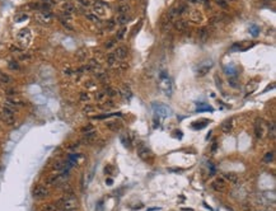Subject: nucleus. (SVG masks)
<instances>
[{"label": "nucleus", "instance_id": "1", "mask_svg": "<svg viewBox=\"0 0 276 211\" xmlns=\"http://www.w3.org/2000/svg\"><path fill=\"white\" fill-rule=\"evenodd\" d=\"M56 206V211H74L78 209L79 206V202H78V198L73 195H65L64 197H61L60 200L55 203Z\"/></svg>", "mask_w": 276, "mask_h": 211}, {"label": "nucleus", "instance_id": "2", "mask_svg": "<svg viewBox=\"0 0 276 211\" xmlns=\"http://www.w3.org/2000/svg\"><path fill=\"white\" fill-rule=\"evenodd\" d=\"M159 88L167 97H172L173 92V82L169 78V75L165 71H162L159 75Z\"/></svg>", "mask_w": 276, "mask_h": 211}, {"label": "nucleus", "instance_id": "3", "mask_svg": "<svg viewBox=\"0 0 276 211\" xmlns=\"http://www.w3.org/2000/svg\"><path fill=\"white\" fill-rule=\"evenodd\" d=\"M31 40H32V33H31V31L28 28L21 29L19 32H18V34H17L18 45H19L21 47H27L31 43Z\"/></svg>", "mask_w": 276, "mask_h": 211}, {"label": "nucleus", "instance_id": "4", "mask_svg": "<svg viewBox=\"0 0 276 211\" xmlns=\"http://www.w3.org/2000/svg\"><path fill=\"white\" fill-rule=\"evenodd\" d=\"M36 21H37L42 26H48L51 24V22L54 21V14L50 10H40L37 14H36Z\"/></svg>", "mask_w": 276, "mask_h": 211}, {"label": "nucleus", "instance_id": "5", "mask_svg": "<svg viewBox=\"0 0 276 211\" xmlns=\"http://www.w3.org/2000/svg\"><path fill=\"white\" fill-rule=\"evenodd\" d=\"M2 120L4 121L5 125H8V126L14 125L15 123V112L13 109H10V108L4 106L3 109H2Z\"/></svg>", "mask_w": 276, "mask_h": 211}, {"label": "nucleus", "instance_id": "6", "mask_svg": "<svg viewBox=\"0 0 276 211\" xmlns=\"http://www.w3.org/2000/svg\"><path fill=\"white\" fill-rule=\"evenodd\" d=\"M48 195H50V191L46 186H42V184H37L34 186L33 190H32V196L36 200H42V198H46Z\"/></svg>", "mask_w": 276, "mask_h": 211}, {"label": "nucleus", "instance_id": "7", "mask_svg": "<svg viewBox=\"0 0 276 211\" xmlns=\"http://www.w3.org/2000/svg\"><path fill=\"white\" fill-rule=\"evenodd\" d=\"M211 67H213V61L211 60H206V61H204V63L199 64V66L195 69L196 76H199V78L205 76L206 74L211 70Z\"/></svg>", "mask_w": 276, "mask_h": 211}, {"label": "nucleus", "instance_id": "8", "mask_svg": "<svg viewBox=\"0 0 276 211\" xmlns=\"http://www.w3.org/2000/svg\"><path fill=\"white\" fill-rule=\"evenodd\" d=\"M107 9L108 7L106 5V3L99 2V0H96L93 2V14H96L97 17H106L107 14Z\"/></svg>", "mask_w": 276, "mask_h": 211}, {"label": "nucleus", "instance_id": "9", "mask_svg": "<svg viewBox=\"0 0 276 211\" xmlns=\"http://www.w3.org/2000/svg\"><path fill=\"white\" fill-rule=\"evenodd\" d=\"M153 111L155 112V115L162 116V117H167L172 113V111L168 108V106L162 104V103H153Z\"/></svg>", "mask_w": 276, "mask_h": 211}, {"label": "nucleus", "instance_id": "10", "mask_svg": "<svg viewBox=\"0 0 276 211\" xmlns=\"http://www.w3.org/2000/svg\"><path fill=\"white\" fill-rule=\"evenodd\" d=\"M138 154H139V157L144 159V160H148L150 157H151V151H150V149L148 148H145V146H140L139 148V150H138Z\"/></svg>", "mask_w": 276, "mask_h": 211}, {"label": "nucleus", "instance_id": "11", "mask_svg": "<svg viewBox=\"0 0 276 211\" xmlns=\"http://www.w3.org/2000/svg\"><path fill=\"white\" fill-rule=\"evenodd\" d=\"M113 55H115V57L117 60H124L127 56V50L125 47H117L115 50Z\"/></svg>", "mask_w": 276, "mask_h": 211}, {"label": "nucleus", "instance_id": "12", "mask_svg": "<svg viewBox=\"0 0 276 211\" xmlns=\"http://www.w3.org/2000/svg\"><path fill=\"white\" fill-rule=\"evenodd\" d=\"M211 187L215 190V191H220V192L224 191V190H225V182H224V179H222V178L215 179V181L213 182Z\"/></svg>", "mask_w": 276, "mask_h": 211}, {"label": "nucleus", "instance_id": "13", "mask_svg": "<svg viewBox=\"0 0 276 211\" xmlns=\"http://www.w3.org/2000/svg\"><path fill=\"white\" fill-rule=\"evenodd\" d=\"M97 138V134L94 131H90V132H87L84 136H83V142L84 144H90V142H93Z\"/></svg>", "mask_w": 276, "mask_h": 211}, {"label": "nucleus", "instance_id": "14", "mask_svg": "<svg viewBox=\"0 0 276 211\" xmlns=\"http://www.w3.org/2000/svg\"><path fill=\"white\" fill-rule=\"evenodd\" d=\"M224 71L229 78H237V69L233 65H226L224 66Z\"/></svg>", "mask_w": 276, "mask_h": 211}, {"label": "nucleus", "instance_id": "15", "mask_svg": "<svg viewBox=\"0 0 276 211\" xmlns=\"http://www.w3.org/2000/svg\"><path fill=\"white\" fill-rule=\"evenodd\" d=\"M120 94H122L126 99H131L132 98V93H131V89H130V86L124 84V86L121 88V92H120Z\"/></svg>", "mask_w": 276, "mask_h": 211}, {"label": "nucleus", "instance_id": "16", "mask_svg": "<svg viewBox=\"0 0 276 211\" xmlns=\"http://www.w3.org/2000/svg\"><path fill=\"white\" fill-rule=\"evenodd\" d=\"M10 83H11L10 75H8L7 73L0 71V84H2V85H7V84H10Z\"/></svg>", "mask_w": 276, "mask_h": 211}, {"label": "nucleus", "instance_id": "17", "mask_svg": "<svg viewBox=\"0 0 276 211\" xmlns=\"http://www.w3.org/2000/svg\"><path fill=\"white\" fill-rule=\"evenodd\" d=\"M233 128V120H226L225 122H223V125H222V131L225 132V134H228L230 130Z\"/></svg>", "mask_w": 276, "mask_h": 211}, {"label": "nucleus", "instance_id": "18", "mask_svg": "<svg viewBox=\"0 0 276 211\" xmlns=\"http://www.w3.org/2000/svg\"><path fill=\"white\" fill-rule=\"evenodd\" d=\"M209 122H210L209 120H200V121H196V122L192 123V127H193L195 130H197V128L201 130V128H204Z\"/></svg>", "mask_w": 276, "mask_h": 211}, {"label": "nucleus", "instance_id": "19", "mask_svg": "<svg viewBox=\"0 0 276 211\" xmlns=\"http://www.w3.org/2000/svg\"><path fill=\"white\" fill-rule=\"evenodd\" d=\"M117 11H119V14H127L128 11H130V7H128V4L122 3V4L119 5Z\"/></svg>", "mask_w": 276, "mask_h": 211}, {"label": "nucleus", "instance_id": "20", "mask_svg": "<svg viewBox=\"0 0 276 211\" xmlns=\"http://www.w3.org/2000/svg\"><path fill=\"white\" fill-rule=\"evenodd\" d=\"M174 28L177 31H180V32H182V31H185L187 28V23L185 21H177L174 23Z\"/></svg>", "mask_w": 276, "mask_h": 211}, {"label": "nucleus", "instance_id": "21", "mask_svg": "<svg viewBox=\"0 0 276 211\" xmlns=\"http://www.w3.org/2000/svg\"><path fill=\"white\" fill-rule=\"evenodd\" d=\"M63 10L65 11V13L71 14V13H74V11H75V7H74V5H73L71 3H65V4L63 5Z\"/></svg>", "mask_w": 276, "mask_h": 211}, {"label": "nucleus", "instance_id": "22", "mask_svg": "<svg viewBox=\"0 0 276 211\" xmlns=\"http://www.w3.org/2000/svg\"><path fill=\"white\" fill-rule=\"evenodd\" d=\"M224 177H225L226 181H229V182H232V183L238 182V177H237L235 173H225Z\"/></svg>", "mask_w": 276, "mask_h": 211}, {"label": "nucleus", "instance_id": "23", "mask_svg": "<svg viewBox=\"0 0 276 211\" xmlns=\"http://www.w3.org/2000/svg\"><path fill=\"white\" fill-rule=\"evenodd\" d=\"M190 19H191L193 23H199L201 21V13H200V11H197V10L192 11V14H191V17H190Z\"/></svg>", "mask_w": 276, "mask_h": 211}, {"label": "nucleus", "instance_id": "24", "mask_svg": "<svg viewBox=\"0 0 276 211\" xmlns=\"http://www.w3.org/2000/svg\"><path fill=\"white\" fill-rule=\"evenodd\" d=\"M128 22V17L127 14H119L117 17V23L121 24V26H124V24H126Z\"/></svg>", "mask_w": 276, "mask_h": 211}, {"label": "nucleus", "instance_id": "25", "mask_svg": "<svg viewBox=\"0 0 276 211\" xmlns=\"http://www.w3.org/2000/svg\"><path fill=\"white\" fill-rule=\"evenodd\" d=\"M249 33L252 34L253 37H257L260 34V27L256 26V24H252V26L249 27Z\"/></svg>", "mask_w": 276, "mask_h": 211}, {"label": "nucleus", "instance_id": "26", "mask_svg": "<svg viewBox=\"0 0 276 211\" xmlns=\"http://www.w3.org/2000/svg\"><path fill=\"white\" fill-rule=\"evenodd\" d=\"M85 17H87L89 21L94 22V23H101V18H99V17H97V15H96V14H93V13H88V14H85Z\"/></svg>", "mask_w": 276, "mask_h": 211}, {"label": "nucleus", "instance_id": "27", "mask_svg": "<svg viewBox=\"0 0 276 211\" xmlns=\"http://www.w3.org/2000/svg\"><path fill=\"white\" fill-rule=\"evenodd\" d=\"M107 127L109 130H113V131H117V130H120V127H121V123H119V122H108Z\"/></svg>", "mask_w": 276, "mask_h": 211}, {"label": "nucleus", "instance_id": "28", "mask_svg": "<svg viewBox=\"0 0 276 211\" xmlns=\"http://www.w3.org/2000/svg\"><path fill=\"white\" fill-rule=\"evenodd\" d=\"M262 134H263V131H262L261 123H260V125H256L255 126V135H256V138L257 139H261L262 138Z\"/></svg>", "mask_w": 276, "mask_h": 211}, {"label": "nucleus", "instance_id": "29", "mask_svg": "<svg viewBox=\"0 0 276 211\" xmlns=\"http://www.w3.org/2000/svg\"><path fill=\"white\" fill-rule=\"evenodd\" d=\"M207 111H210V112H211L213 108L209 107L207 104H200L197 107V109H196V112H207Z\"/></svg>", "mask_w": 276, "mask_h": 211}, {"label": "nucleus", "instance_id": "30", "mask_svg": "<svg viewBox=\"0 0 276 211\" xmlns=\"http://www.w3.org/2000/svg\"><path fill=\"white\" fill-rule=\"evenodd\" d=\"M93 112H94V107H93V106H90V104H85L84 107H83V113L90 115V113H93Z\"/></svg>", "mask_w": 276, "mask_h": 211}, {"label": "nucleus", "instance_id": "31", "mask_svg": "<svg viewBox=\"0 0 276 211\" xmlns=\"http://www.w3.org/2000/svg\"><path fill=\"white\" fill-rule=\"evenodd\" d=\"M116 63H117V59L115 57V55H113V54H109L108 57H107V64L111 65V66H113V65H116Z\"/></svg>", "mask_w": 276, "mask_h": 211}, {"label": "nucleus", "instance_id": "32", "mask_svg": "<svg viewBox=\"0 0 276 211\" xmlns=\"http://www.w3.org/2000/svg\"><path fill=\"white\" fill-rule=\"evenodd\" d=\"M199 37H200V40H202V41H204L206 37H207V29H206L205 27L200 28V31H199Z\"/></svg>", "mask_w": 276, "mask_h": 211}, {"label": "nucleus", "instance_id": "33", "mask_svg": "<svg viewBox=\"0 0 276 211\" xmlns=\"http://www.w3.org/2000/svg\"><path fill=\"white\" fill-rule=\"evenodd\" d=\"M272 159H274V153L272 151H270L265 155V158H263V162L265 163H270V162H272Z\"/></svg>", "mask_w": 276, "mask_h": 211}, {"label": "nucleus", "instance_id": "34", "mask_svg": "<svg viewBox=\"0 0 276 211\" xmlns=\"http://www.w3.org/2000/svg\"><path fill=\"white\" fill-rule=\"evenodd\" d=\"M9 67L11 70H19V64H18L17 61L11 60V61H9Z\"/></svg>", "mask_w": 276, "mask_h": 211}, {"label": "nucleus", "instance_id": "35", "mask_svg": "<svg viewBox=\"0 0 276 211\" xmlns=\"http://www.w3.org/2000/svg\"><path fill=\"white\" fill-rule=\"evenodd\" d=\"M27 19H28V15H27V14H22L21 17H15V18H14L15 23H21V22L27 21Z\"/></svg>", "mask_w": 276, "mask_h": 211}, {"label": "nucleus", "instance_id": "36", "mask_svg": "<svg viewBox=\"0 0 276 211\" xmlns=\"http://www.w3.org/2000/svg\"><path fill=\"white\" fill-rule=\"evenodd\" d=\"M229 84H230L232 88H237V86H238V80H237V78H229Z\"/></svg>", "mask_w": 276, "mask_h": 211}, {"label": "nucleus", "instance_id": "37", "mask_svg": "<svg viewBox=\"0 0 276 211\" xmlns=\"http://www.w3.org/2000/svg\"><path fill=\"white\" fill-rule=\"evenodd\" d=\"M63 71H64V74H65V75H67V76H71L73 74H74V70H73L71 67H69V66H67V67H65V69H64Z\"/></svg>", "mask_w": 276, "mask_h": 211}, {"label": "nucleus", "instance_id": "38", "mask_svg": "<svg viewBox=\"0 0 276 211\" xmlns=\"http://www.w3.org/2000/svg\"><path fill=\"white\" fill-rule=\"evenodd\" d=\"M89 99H90V97H89L88 93H82V94H80V101L82 102H88Z\"/></svg>", "mask_w": 276, "mask_h": 211}, {"label": "nucleus", "instance_id": "39", "mask_svg": "<svg viewBox=\"0 0 276 211\" xmlns=\"http://www.w3.org/2000/svg\"><path fill=\"white\" fill-rule=\"evenodd\" d=\"M125 33H126V29L122 28L120 32L117 33V37H116V38H117V40H122V38H124V36H125Z\"/></svg>", "mask_w": 276, "mask_h": 211}, {"label": "nucleus", "instance_id": "40", "mask_svg": "<svg viewBox=\"0 0 276 211\" xmlns=\"http://www.w3.org/2000/svg\"><path fill=\"white\" fill-rule=\"evenodd\" d=\"M90 131H93V126L92 125H87L85 127L82 128V132H90Z\"/></svg>", "mask_w": 276, "mask_h": 211}, {"label": "nucleus", "instance_id": "41", "mask_svg": "<svg viewBox=\"0 0 276 211\" xmlns=\"http://www.w3.org/2000/svg\"><path fill=\"white\" fill-rule=\"evenodd\" d=\"M216 3H218V5H220L222 8H226V2H225V0H216Z\"/></svg>", "mask_w": 276, "mask_h": 211}, {"label": "nucleus", "instance_id": "42", "mask_svg": "<svg viewBox=\"0 0 276 211\" xmlns=\"http://www.w3.org/2000/svg\"><path fill=\"white\" fill-rule=\"evenodd\" d=\"M113 43H115V40H112V41H108V42H106L105 47H106V48H111V47H113Z\"/></svg>", "mask_w": 276, "mask_h": 211}, {"label": "nucleus", "instance_id": "43", "mask_svg": "<svg viewBox=\"0 0 276 211\" xmlns=\"http://www.w3.org/2000/svg\"><path fill=\"white\" fill-rule=\"evenodd\" d=\"M270 138H271V139H274V138H275V126H274V125H271V131H270Z\"/></svg>", "mask_w": 276, "mask_h": 211}, {"label": "nucleus", "instance_id": "44", "mask_svg": "<svg viewBox=\"0 0 276 211\" xmlns=\"http://www.w3.org/2000/svg\"><path fill=\"white\" fill-rule=\"evenodd\" d=\"M105 96H106V93H98V96H97V99H98V101H101V99H103V98H105Z\"/></svg>", "mask_w": 276, "mask_h": 211}, {"label": "nucleus", "instance_id": "45", "mask_svg": "<svg viewBox=\"0 0 276 211\" xmlns=\"http://www.w3.org/2000/svg\"><path fill=\"white\" fill-rule=\"evenodd\" d=\"M79 3H82L83 7H88V5H89V2H88V0H79Z\"/></svg>", "mask_w": 276, "mask_h": 211}, {"label": "nucleus", "instance_id": "46", "mask_svg": "<svg viewBox=\"0 0 276 211\" xmlns=\"http://www.w3.org/2000/svg\"><path fill=\"white\" fill-rule=\"evenodd\" d=\"M155 210H161L159 207H153V209H148V211H155Z\"/></svg>", "mask_w": 276, "mask_h": 211}, {"label": "nucleus", "instance_id": "47", "mask_svg": "<svg viewBox=\"0 0 276 211\" xmlns=\"http://www.w3.org/2000/svg\"><path fill=\"white\" fill-rule=\"evenodd\" d=\"M180 211H193L192 209H181Z\"/></svg>", "mask_w": 276, "mask_h": 211}, {"label": "nucleus", "instance_id": "48", "mask_svg": "<svg viewBox=\"0 0 276 211\" xmlns=\"http://www.w3.org/2000/svg\"><path fill=\"white\" fill-rule=\"evenodd\" d=\"M106 183H107V184H112V179H107Z\"/></svg>", "mask_w": 276, "mask_h": 211}, {"label": "nucleus", "instance_id": "49", "mask_svg": "<svg viewBox=\"0 0 276 211\" xmlns=\"http://www.w3.org/2000/svg\"><path fill=\"white\" fill-rule=\"evenodd\" d=\"M263 2H272V0H263Z\"/></svg>", "mask_w": 276, "mask_h": 211}, {"label": "nucleus", "instance_id": "50", "mask_svg": "<svg viewBox=\"0 0 276 211\" xmlns=\"http://www.w3.org/2000/svg\"><path fill=\"white\" fill-rule=\"evenodd\" d=\"M0 169H2V167H0Z\"/></svg>", "mask_w": 276, "mask_h": 211}]
</instances>
